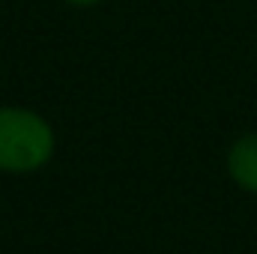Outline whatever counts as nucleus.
Wrapping results in <instances>:
<instances>
[{
  "label": "nucleus",
  "mask_w": 257,
  "mask_h": 254,
  "mask_svg": "<svg viewBox=\"0 0 257 254\" xmlns=\"http://www.w3.org/2000/svg\"><path fill=\"white\" fill-rule=\"evenodd\" d=\"M57 153V132L33 108L0 105V174L30 177L48 168Z\"/></svg>",
  "instance_id": "nucleus-1"
},
{
  "label": "nucleus",
  "mask_w": 257,
  "mask_h": 254,
  "mask_svg": "<svg viewBox=\"0 0 257 254\" xmlns=\"http://www.w3.org/2000/svg\"><path fill=\"white\" fill-rule=\"evenodd\" d=\"M63 3L72 9H93V6H102L105 0H63Z\"/></svg>",
  "instance_id": "nucleus-3"
},
{
  "label": "nucleus",
  "mask_w": 257,
  "mask_h": 254,
  "mask_svg": "<svg viewBox=\"0 0 257 254\" xmlns=\"http://www.w3.org/2000/svg\"><path fill=\"white\" fill-rule=\"evenodd\" d=\"M227 180L245 194H257V132H242L224 153Z\"/></svg>",
  "instance_id": "nucleus-2"
}]
</instances>
